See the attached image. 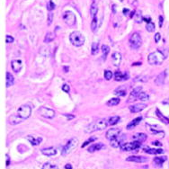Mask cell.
I'll use <instances>...</instances> for the list:
<instances>
[{
  "label": "cell",
  "mask_w": 169,
  "mask_h": 169,
  "mask_svg": "<svg viewBox=\"0 0 169 169\" xmlns=\"http://www.w3.org/2000/svg\"><path fill=\"white\" fill-rule=\"evenodd\" d=\"M146 107H147V104H145L143 103H140V104H133L131 106L129 107V110L130 111V112H133V114H136V112H140L142 110H144Z\"/></svg>",
  "instance_id": "cell-12"
},
{
  "label": "cell",
  "mask_w": 169,
  "mask_h": 169,
  "mask_svg": "<svg viewBox=\"0 0 169 169\" xmlns=\"http://www.w3.org/2000/svg\"><path fill=\"white\" fill-rule=\"evenodd\" d=\"M120 1H123V0H120Z\"/></svg>",
  "instance_id": "cell-60"
},
{
  "label": "cell",
  "mask_w": 169,
  "mask_h": 169,
  "mask_svg": "<svg viewBox=\"0 0 169 169\" xmlns=\"http://www.w3.org/2000/svg\"><path fill=\"white\" fill-rule=\"evenodd\" d=\"M129 43H130V46L132 49L134 50L139 49L142 45V39H141V36L140 35V33L139 32L132 33L129 40Z\"/></svg>",
  "instance_id": "cell-4"
},
{
  "label": "cell",
  "mask_w": 169,
  "mask_h": 169,
  "mask_svg": "<svg viewBox=\"0 0 169 169\" xmlns=\"http://www.w3.org/2000/svg\"><path fill=\"white\" fill-rule=\"evenodd\" d=\"M8 122L9 124L11 125H16V124H19V123L22 121V119L18 115V114H12L8 117Z\"/></svg>",
  "instance_id": "cell-16"
},
{
  "label": "cell",
  "mask_w": 169,
  "mask_h": 169,
  "mask_svg": "<svg viewBox=\"0 0 169 169\" xmlns=\"http://www.w3.org/2000/svg\"><path fill=\"white\" fill-rule=\"evenodd\" d=\"M98 27V21H97V17H94L93 20H92V22H91V29L93 32H95L96 29Z\"/></svg>",
  "instance_id": "cell-37"
},
{
  "label": "cell",
  "mask_w": 169,
  "mask_h": 169,
  "mask_svg": "<svg viewBox=\"0 0 169 169\" xmlns=\"http://www.w3.org/2000/svg\"><path fill=\"white\" fill-rule=\"evenodd\" d=\"M166 56L161 50H156L150 53L148 57V61L150 65H160L165 60Z\"/></svg>",
  "instance_id": "cell-2"
},
{
  "label": "cell",
  "mask_w": 169,
  "mask_h": 169,
  "mask_svg": "<svg viewBox=\"0 0 169 169\" xmlns=\"http://www.w3.org/2000/svg\"><path fill=\"white\" fill-rule=\"evenodd\" d=\"M62 90H63L64 92H66V93H69L70 87H69V86L67 85V84H64L63 86H62Z\"/></svg>",
  "instance_id": "cell-45"
},
{
  "label": "cell",
  "mask_w": 169,
  "mask_h": 169,
  "mask_svg": "<svg viewBox=\"0 0 169 169\" xmlns=\"http://www.w3.org/2000/svg\"><path fill=\"white\" fill-rule=\"evenodd\" d=\"M121 130L118 128H111V129L108 130L107 132H106V139L111 140L112 139L118 137L120 135V133H121Z\"/></svg>",
  "instance_id": "cell-11"
},
{
  "label": "cell",
  "mask_w": 169,
  "mask_h": 169,
  "mask_svg": "<svg viewBox=\"0 0 169 169\" xmlns=\"http://www.w3.org/2000/svg\"><path fill=\"white\" fill-rule=\"evenodd\" d=\"M6 42H7V43H12V42L15 41V39H14L12 36H10V35H6Z\"/></svg>",
  "instance_id": "cell-47"
},
{
  "label": "cell",
  "mask_w": 169,
  "mask_h": 169,
  "mask_svg": "<svg viewBox=\"0 0 169 169\" xmlns=\"http://www.w3.org/2000/svg\"><path fill=\"white\" fill-rule=\"evenodd\" d=\"M97 12H98V6L95 2H93L91 5V7H90V15H91L92 18L96 16Z\"/></svg>",
  "instance_id": "cell-24"
},
{
  "label": "cell",
  "mask_w": 169,
  "mask_h": 169,
  "mask_svg": "<svg viewBox=\"0 0 169 169\" xmlns=\"http://www.w3.org/2000/svg\"><path fill=\"white\" fill-rule=\"evenodd\" d=\"M133 139L136 140L137 141H140V142H144L146 140H147V135H146L145 133H137L133 136Z\"/></svg>",
  "instance_id": "cell-25"
},
{
  "label": "cell",
  "mask_w": 169,
  "mask_h": 169,
  "mask_svg": "<svg viewBox=\"0 0 169 169\" xmlns=\"http://www.w3.org/2000/svg\"><path fill=\"white\" fill-rule=\"evenodd\" d=\"M140 64H141L140 62H137V63H135V64H133L132 66H135V65H140Z\"/></svg>",
  "instance_id": "cell-59"
},
{
  "label": "cell",
  "mask_w": 169,
  "mask_h": 169,
  "mask_svg": "<svg viewBox=\"0 0 169 169\" xmlns=\"http://www.w3.org/2000/svg\"><path fill=\"white\" fill-rule=\"evenodd\" d=\"M39 112L42 117L47 118V119H52L55 116V111L54 110H52L50 108L44 107V106H42L39 109Z\"/></svg>",
  "instance_id": "cell-9"
},
{
  "label": "cell",
  "mask_w": 169,
  "mask_h": 169,
  "mask_svg": "<svg viewBox=\"0 0 169 169\" xmlns=\"http://www.w3.org/2000/svg\"><path fill=\"white\" fill-rule=\"evenodd\" d=\"M42 169H59V167L56 165H53L50 163H45L42 165Z\"/></svg>",
  "instance_id": "cell-38"
},
{
  "label": "cell",
  "mask_w": 169,
  "mask_h": 169,
  "mask_svg": "<svg viewBox=\"0 0 169 169\" xmlns=\"http://www.w3.org/2000/svg\"><path fill=\"white\" fill-rule=\"evenodd\" d=\"M66 116H67V120H69H69H71V119H73V118H74V115H67H67H66Z\"/></svg>",
  "instance_id": "cell-55"
},
{
  "label": "cell",
  "mask_w": 169,
  "mask_h": 169,
  "mask_svg": "<svg viewBox=\"0 0 169 169\" xmlns=\"http://www.w3.org/2000/svg\"><path fill=\"white\" fill-rule=\"evenodd\" d=\"M143 21H146L147 22H151V18H147V17H143Z\"/></svg>",
  "instance_id": "cell-53"
},
{
  "label": "cell",
  "mask_w": 169,
  "mask_h": 169,
  "mask_svg": "<svg viewBox=\"0 0 169 169\" xmlns=\"http://www.w3.org/2000/svg\"><path fill=\"white\" fill-rule=\"evenodd\" d=\"M63 20L66 22L67 25L73 26L76 24V15L73 12H71V11H66L63 15Z\"/></svg>",
  "instance_id": "cell-7"
},
{
  "label": "cell",
  "mask_w": 169,
  "mask_h": 169,
  "mask_svg": "<svg viewBox=\"0 0 169 169\" xmlns=\"http://www.w3.org/2000/svg\"><path fill=\"white\" fill-rule=\"evenodd\" d=\"M141 147V142L140 141H132V142H129V143H123L121 145V149L123 151H131V150H135L138 149Z\"/></svg>",
  "instance_id": "cell-6"
},
{
  "label": "cell",
  "mask_w": 169,
  "mask_h": 169,
  "mask_svg": "<svg viewBox=\"0 0 169 169\" xmlns=\"http://www.w3.org/2000/svg\"><path fill=\"white\" fill-rule=\"evenodd\" d=\"M110 144L111 147H114V148H118V147H121V140L119 139V136L114 138V139H112L110 140Z\"/></svg>",
  "instance_id": "cell-27"
},
{
  "label": "cell",
  "mask_w": 169,
  "mask_h": 169,
  "mask_svg": "<svg viewBox=\"0 0 169 169\" xmlns=\"http://www.w3.org/2000/svg\"><path fill=\"white\" fill-rule=\"evenodd\" d=\"M141 120H142V117H138V118L133 119L130 122L128 123V125H127V127H126L127 130H132V129H134L137 125L140 124V122L141 121Z\"/></svg>",
  "instance_id": "cell-19"
},
{
  "label": "cell",
  "mask_w": 169,
  "mask_h": 169,
  "mask_svg": "<svg viewBox=\"0 0 169 169\" xmlns=\"http://www.w3.org/2000/svg\"><path fill=\"white\" fill-rule=\"evenodd\" d=\"M126 161L134 162V163H143V162L147 161V158L144 156H131L127 157Z\"/></svg>",
  "instance_id": "cell-15"
},
{
  "label": "cell",
  "mask_w": 169,
  "mask_h": 169,
  "mask_svg": "<svg viewBox=\"0 0 169 169\" xmlns=\"http://www.w3.org/2000/svg\"><path fill=\"white\" fill-rule=\"evenodd\" d=\"M141 92H142V86H137V87H135V88L132 90V91L130 92V94L128 103H132V102H134V101H136Z\"/></svg>",
  "instance_id": "cell-10"
},
{
  "label": "cell",
  "mask_w": 169,
  "mask_h": 169,
  "mask_svg": "<svg viewBox=\"0 0 169 169\" xmlns=\"http://www.w3.org/2000/svg\"><path fill=\"white\" fill-rule=\"evenodd\" d=\"M15 78L12 76V74L6 72V87H10L12 85H14Z\"/></svg>",
  "instance_id": "cell-29"
},
{
  "label": "cell",
  "mask_w": 169,
  "mask_h": 169,
  "mask_svg": "<svg viewBox=\"0 0 169 169\" xmlns=\"http://www.w3.org/2000/svg\"><path fill=\"white\" fill-rule=\"evenodd\" d=\"M143 151L148 153V154H151V155H158V154H162L164 153V149H149V148H144Z\"/></svg>",
  "instance_id": "cell-22"
},
{
  "label": "cell",
  "mask_w": 169,
  "mask_h": 169,
  "mask_svg": "<svg viewBox=\"0 0 169 169\" xmlns=\"http://www.w3.org/2000/svg\"><path fill=\"white\" fill-rule=\"evenodd\" d=\"M9 165H10V157L6 156V166H8Z\"/></svg>",
  "instance_id": "cell-52"
},
{
  "label": "cell",
  "mask_w": 169,
  "mask_h": 169,
  "mask_svg": "<svg viewBox=\"0 0 169 169\" xmlns=\"http://www.w3.org/2000/svg\"><path fill=\"white\" fill-rule=\"evenodd\" d=\"M119 103H120V99L118 97H114V98H111L106 103V104L108 106H116L119 104Z\"/></svg>",
  "instance_id": "cell-32"
},
{
  "label": "cell",
  "mask_w": 169,
  "mask_h": 169,
  "mask_svg": "<svg viewBox=\"0 0 169 169\" xmlns=\"http://www.w3.org/2000/svg\"><path fill=\"white\" fill-rule=\"evenodd\" d=\"M99 50V43L98 42H94L92 44V50H91V53L93 55H95Z\"/></svg>",
  "instance_id": "cell-40"
},
{
  "label": "cell",
  "mask_w": 169,
  "mask_h": 169,
  "mask_svg": "<svg viewBox=\"0 0 169 169\" xmlns=\"http://www.w3.org/2000/svg\"><path fill=\"white\" fill-rule=\"evenodd\" d=\"M146 29H147V31H149V32H152L155 31L156 27H155V24L153 22H149L147 24V25H146Z\"/></svg>",
  "instance_id": "cell-39"
},
{
  "label": "cell",
  "mask_w": 169,
  "mask_h": 169,
  "mask_svg": "<svg viewBox=\"0 0 169 169\" xmlns=\"http://www.w3.org/2000/svg\"><path fill=\"white\" fill-rule=\"evenodd\" d=\"M41 153L46 156H52L57 154V149L55 148H47L41 149Z\"/></svg>",
  "instance_id": "cell-21"
},
{
  "label": "cell",
  "mask_w": 169,
  "mask_h": 169,
  "mask_svg": "<svg viewBox=\"0 0 169 169\" xmlns=\"http://www.w3.org/2000/svg\"><path fill=\"white\" fill-rule=\"evenodd\" d=\"M123 12H124V15H128V12H130V11H129L128 9H124V10H123Z\"/></svg>",
  "instance_id": "cell-57"
},
{
  "label": "cell",
  "mask_w": 169,
  "mask_h": 169,
  "mask_svg": "<svg viewBox=\"0 0 169 169\" xmlns=\"http://www.w3.org/2000/svg\"><path fill=\"white\" fill-rule=\"evenodd\" d=\"M148 80V78L146 77V76H138V77H136L134 79V81L135 82H138V81H140V82H146Z\"/></svg>",
  "instance_id": "cell-43"
},
{
  "label": "cell",
  "mask_w": 169,
  "mask_h": 169,
  "mask_svg": "<svg viewBox=\"0 0 169 169\" xmlns=\"http://www.w3.org/2000/svg\"><path fill=\"white\" fill-rule=\"evenodd\" d=\"M162 104H168V105H169V99H166V100L163 101Z\"/></svg>",
  "instance_id": "cell-54"
},
{
  "label": "cell",
  "mask_w": 169,
  "mask_h": 169,
  "mask_svg": "<svg viewBox=\"0 0 169 169\" xmlns=\"http://www.w3.org/2000/svg\"><path fill=\"white\" fill-rule=\"evenodd\" d=\"M152 144H153V145H156V146H162V144H161L159 141H153Z\"/></svg>",
  "instance_id": "cell-50"
},
{
  "label": "cell",
  "mask_w": 169,
  "mask_h": 169,
  "mask_svg": "<svg viewBox=\"0 0 169 169\" xmlns=\"http://www.w3.org/2000/svg\"><path fill=\"white\" fill-rule=\"evenodd\" d=\"M160 38H161L160 33H159V32L156 33V34H155V41H156V42H158L159 40H160Z\"/></svg>",
  "instance_id": "cell-48"
},
{
  "label": "cell",
  "mask_w": 169,
  "mask_h": 169,
  "mask_svg": "<svg viewBox=\"0 0 169 169\" xmlns=\"http://www.w3.org/2000/svg\"><path fill=\"white\" fill-rule=\"evenodd\" d=\"M163 21H164V19H163V16H159V27H162V25H163Z\"/></svg>",
  "instance_id": "cell-49"
},
{
  "label": "cell",
  "mask_w": 169,
  "mask_h": 169,
  "mask_svg": "<svg viewBox=\"0 0 169 169\" xmlns=\"http://www.w3.org/2000/svg\"><path fill=\"white\" fill-rule=\"evenodd\" d=\"M120 120H121V118L119 117V116H112V117H111L109 120H108V123H109V125H115V124H117V123L120 121Z\"/></svg>",
  "instance_id": "cell-33"
},
{
  "label": "cell",
  "mask_w": 169,
  "mask_h": 169,
  "mask_svg": "<svg viewBox=\"0 0 169 169\" xmlns=\"http://www.w3.org/2000/svg\"><path fill=\"white\" fill-rule=\"evenodd\" d=\"M65 168H66V169H72L73 167H72V165H71L70 164H67V165H65Z\"/></svg>",
  "instance_id": "cell-51"
},
{
  "label": "cell",
  "mask_w": 169,
  "mask_h": 169,
  "mask_svg": "<svg viewBox=\"0 0 169 169\" xmlns=\"http://www.w3.org/2000/svg\"><path fill=\"white\" fill-rule=\"evenodd\" d=\"M11 67H12L14 72L18 73L22 67V61L21 60H15L11 62Z\"/></svg>",
  "instance_id": "cell-14"
},
{
  "label": "cell",
  "mask_w": 169,
  "mask_h": 169,
  "mask_svg": "<svg viewBox=\"0 0 169 169\" xmlns=\"http://www.w3.org/2000/svg\"><path fill=\"white\" fill-rule=\"evenodd\" d=\"M165 76H166V72L163 71L162 73H160L158 76H156V78L155 79V84L157 85V86L163 85L164 82H165Z\"/></svg>",
  "instance_id": "cell-18"
},
{
  "label": "cell",
  "mask_w": 169,
  "mask_h": 169,
  "mask_svg": "<svg viewBox=\"0 0 169 169\" xmlns=\"http://www.w3.org/2000/svg\"><path fill=\"white\" fill-rule=\"evenodd\" d=\"M96 140V138L95 137H90L86 141H85L84 143H83V145H82V148H85L86 146H87L88 144H90L91 142H94V141H95Z\"/></svg>",
  "instance_id": "cell-41"
},
{
  "label": "cell",
  "mask_w": 169,
  "mask_h": 169,
  "mask_svg": "<svg viewBox=\"0 0 169 169\" xmlns=\"http://www.w3.org/2000/svg\"><path fill=\"white\" fill-rule=\"evenodd\" d=\"M109 125L108 121L105 119H100L97 120L92 123H90L88 126H86V128L85 129V132L86 133H92L97 130H104L105 128H107V126Z\"/></svg>",
  "instance_id": "cell-1"
},
{
  "label": "cell",
  "mask_w": 169,
  "mask_h": 169,
  "mask_svg": "<svg viewBox=\"0 0 169 169\" xmlns=\"http://www.w3.org/2000/svg\"><path fill=\"white\" fill-rule=\"evenodd\" d=\"M167 159V157L165 156H156L153 162L156 165H158V166H161L163 165V163Z\"/></svg>",
  "instance_id": "cell-23"
},
{
  "label": "cell",
  "mask_w": 169,
  "mask_h": 169,
  "mask_svg": "<svg viewBox=\"0 0 169 169\" xmlns=\"http://www.w3.org/2000/svg\"><path fill=\"white\" fill-rule=\"evenodd\" d=\"M112 72L111 71H110V70H105L104 71V78L106 80H111V77H112Z\"/></svg>",
  "instance_id": "cell-42"
},
{
  "label": "cell",
  "mask_w": 169,
  "mask_h": 169,
  "mask_svg": "<svg viewBox=\"0 0 169 169\" xmlns=\"http://www.w3.org/2000/svg\"><path fill=\"white\" fill-rule=\"evenodd\" d=\"M121 54L120 52H114L111 56V60H112V64H114V67H119L121 62Z\"/></svg>",
  "instance_id": "cell-13"
},
{
  "label": "cell",
  "mask_w": 169,
  "mask_h": 169,
  "mask_svg": "<svg viewBox=\"0 0 169 169\" xmlns=\"http://www.w3.org/2000/svg\"><path fill=\"white\" fill-rule=\"evenodd\" d=\"M47 8L48 10L50 11V12H51V11L55 8V4L52 2V0H50V1L48 3V6H47Z\"/></svg>",
  "instance_id": "cell-44"
},
{
  "label": "cell",
  "mask_w": 169,
  "mask_h": 169,
  "mask_svg": "<svg viewBox=\"0 0 169 169\" xmlns=\"http://www.w3.org/2000/svg\"><path fill=\"white\" fill-rule=\"evenodd\" d=\"M134 19H135V22H138V24H140V22L143 21V16H142V15H141V13L140 12V11H138V12H135Z\"/></svg>",
  "instance_id": "cell-34"
},
{
  "label": "cell",
  "mask_w": 169,
  "mask_h": 169,
  "mask_svg": "<svg viewBox=\"0 0 169 169\" xmlns=\"http://www.w3.org/2000/svg\"><path fill=\"white\" fill-rule=\"evenodd\" d=\"M114 94L118 96H124L126 95V88L124 86H120L114 91Z\"/></svg>",
  "instance_id": "cell-31"
},
{
  "label": "cell",
  "mask_w": 169,
  "mask_h": 169,
  "mask_svg": "<svg viewBox=\"0 0 169 169\" xmlns=\"http://www.w3.org/2000/svg\"><path fill=\"white\" fill-rule=\"evenodd\" d=\"M128 78H129L128 73L123 74L121 71H116L114 73V80L115 81H124V80H127Z\"/></svg>",
  "instance_id": "cell-17"
},
{
  "label": "cell",
  "mask_w": 169,
  "mask_h": 169,
  "mask_svg": "<svg viewBox=\"0 0 169 169\" xmlns=\"http://www.w3.org/2000/svg\"><path fill=\"white\" fill-rule=\"evenodd\" d=\"M104 147V146L102 143H95V144L90 146V147L88 148V149H87V151L90 152V153H93V152L101 150Z\"/></svg>",
  "instance_id": "cell-20"
},
{
  "label": "cell",
  "mask_w": 169,
  "mask_h": 169,
  "mask_svg": "<svg viewBox=\"0 0 169 169\" xmlns=\"http://www.w3.org/2000/svg\"><path fill=\"white\" fill-rule=\"evenodd\" d=\"M18 115L22 119V120H26L30 117L31 114H32V108L29 105H22L21 106L18 111H17Z\"/></svg>",
  "instance_id": "cell-8"
},
{
  "label": "cell",
  "mask_w": 169,
  "mask_h": 169,
  "mask_svg": "<svg viewBox=\"0 0 169 169\" xmlns=\"http://www.w3.org/2000/svg\"><path fill=\"white\" fill-rule=\"evenodd\" d=\"M69 41L74 45V46H76V47H81L82 45H84L86 39H85L84 35L82 34L80 32L75 31V32L70 33Z\"/></svg>",
  "instance_id": "cell-3"
},
{
  "label": "cell",
  "mask_w": 169,
  "mask_h": 169,
  "mask_svg": "<svg viewBox=\"0 0 169 169\" xmlns=\"http://www.w3.org/2000/svg\"><path fill=\"white\" fill-rule=\"evenodd\" d=\"M116 5H114V6H112V12H114V14L116 13Z\"/></svg>",
  "instance_id": "cell-56"
},
{
  "label": "cell",
  "mask_w": 169,
  "mask_h": 169,
  "mask_svg": "<svg viewBox=\"0 0 169 169\" xmlns=\"http://www.w3.org/2000/svg\"><path fill=\"white\" fill-rule=\"evenodd\" d=\"M64 69H65V72H67V71H69V70H67V69H69V67H65Z\"/></svg>",
  "instance_id": "cell-58"
},
{
  "label": "cell",
  "mask_w": 169,
  "mask_h": 169,
  "mask_svg": "<svg viewBox=\"0 0 169 169\" xmlns=\"http://www.w3.org/2000/svg\"><path fill=\"white\" fill-rule=\"evenodd\" d=\"M78 140L76 138H72L71 140H69V141L67 142V144L63 147L62 149V151H61V156H66L67 155H69L73 149L76 146Z\"/></svg>",
  "instance_id": "cell-5"
},
{
  "label": "cell",
  "mask_w": 169,
  "mask_h": 169,
  "mask_svg": "<svg viewBox=\"0 0 169 169\" xmlns=\"http://www.w3.org/2000/svg\"><path fill=\"white\" fill-rule=\"evenodd\" d=\"M27 140L31 142V144L32 146H38L40 145V143L42 141V139L41 138H37L35 139L34 137H32V136H28L27 137Z\"/></svg>",
  "instance_id": "cell-26"
},
{
  "label": "cell",
  "mask_w": 169,
  "mask_h": 169,
  "mask_svg": "<svg viewBox=\"0 0 169 169\" xmlns=\"http://www.w3.org/2000/svg\"><path fill=\"white\" fill-rule=\"evenodd\" d=\"M52 17H53V14L51 12L49 13L48 15V25H50L52 22Z\"/></svg>",
  "instance_id": "cell-46"
},
{
  "label": "cell",
  "mask_w": 169,
  "mask_h": 169,
  "mask_svg": "<svg viewBox=\"0 0 169 169\" xmlns=\"http://www.w3.org/2000/svg\"><path fill=\"white\" fill-rule=\"evenodd\" d=\"M156 114L157 117L159 118V120H160L162 122L165 123V124H169V119L166 118L165 116H164V115L161 114V111H160L158 109H156Z\"/></svg>",
  "instance_id": "cell-28"
},
{
  "label": "cell",
  "mask_w": 169,
  "mask_h": 169,
  "mask_svg": "<svg viewBox=\"0 0 169 169\" xmlns=\"http://www.w3.org/2000/svg\"><path fill=\"white\" fill-rule=\"evenodd\" d=\"M138 99H139V100H140V101H143V102H145V101H148V100H149V95L147 93H145V92H141V93H140V95H139Z\"/></svg>",
  "instance_id": "cell-36"
},
{
  "label": "cell",
  "mask_w": 169,
  "mask_h": 169,
  "mask_svg": "<svg viewBox=\"0 0 169 169\" xmlns=\"http://www.w3.org/2000/svg\"><path fill=\"white\" fill-rule=\"evenodd\" d=\"M102 51H103V59L105 60L106 57H107V55L110 52V48L107 46V45H103L102 46Z\"/></svg>",
  "instance_id": "cell-35"
},
{
  "label": "cell",
  "mask_w": 169,
  "mask_h": 169,
  "mask_svg": "<svg viewBox=\"0 0 169 169\" xmlns=\"http://www.w3.org/2000/svg\"><path fill=\"white\" fill-rule=\"evenodd\" d=\"M55 38H56L55 32H47L46 36H45V38H44V42H45V43H49V42L52 41Z\"/></svg>",
  "instance_id": "cell-30"
}]
</instances>
